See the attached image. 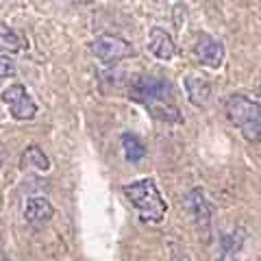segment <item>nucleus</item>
<instances>
[{"mask_svg": "<svg viewBox=\"0 0 261 261\" xmlns=\"http://www.w3.org/2000/svg\"><path fill=\"white\" fill-rule=\"evenodd\" d=\"M174 89L170 81L152 74H137L128 83V98L146 107L163 122H181V111L172 100Z\"/></svg>", "mask_w": 261, "mask_h": 261, "instance_id": "1", "label": "nucleus"}, {"mask_svg": "<svg viewBox=\"0 0 261 261\" xmlns=\"http://www.w3.org/2000/svg\"><path fill=\"white\" fill-rule=\"evenodd\" d=\"M122 194L146 222H161L166 218L168 205L152 178H137L133 183L122 185Z\"/></svg>", "mask_w": 261, "mask_h": 261, "instance_id": "2", "label": "nucleus"}, {"mask_svg": "<svg viewBox=\"0 0 261 261\" xmlns=\"http://www.w3.org/2000/svg\"><path fill=\"white\" fill-rule=\"evenodd\" d=\"M224 113L248 142H261V105L244 94H231L224 100Z\"/></svg>", "mask_w": 261, "mask_h": 261, "instance_id": "3", "label": "nucleus"}, {"mask_svg": "<svg viewBox=\"0 0 261 261\" xmlns=\"http://www.w3.org/2000/svg\"><path fill=\"white\" fill-rule=\"evenodd\" d=\"M92 53L105 65H111V63H118L122 59H126V57H130L135 53V48L130 42H126L124 37L105 33V35H98L92 42Z\"/></svg>", "mask_w": 261, "mask_h": 261, "instance_id": "4", "label": "nucleus"}, {"mask_svg": "<svg viewBox=\"0 0 261 261\" xmlns=\"http://www.w3.org/2000/svg\"><path fill=\"white\" fill-rule=\"evenodd\" d=\"M3 102L9 107V113H11V118L13 120H20V122H24V120H33L37 116V105H35V100L31 98V94H29V89L24 87V85H20V83H15V85H9L3 92Z\"/></svg>", "mask_w": 261, "mask_h": 261, "instance_id": "5", "label": "nucleus"}, {"mask_svg": "<svg viewBox=\"0 0 261 261\" xmlns=\"http://www.w3.org/2000/svg\"><path fill=\"white\" fill-rule=\"evenodd\" d=\"M194 53H196V57H198V61L209 65V68H220V65L224 63V57H226L224 44L220 42L218 37L209 35V33H200Z\"/></svg>", "mask_w": 261, "mask_h": 261, "instance_id": "6", "label": "nucleus"}, {"mask_svg": "<svg viewBox=\"0 0 261 261\" xmlns=\"http://www.w3.org/2000/svg\"><path fill=\"white\" fill-rule=\"evenodd\" d=\"M185 205H187V209H190V214L194 218L196 226H198V231L205 235V240H209V235H211V207L205 200V194H202L200 190H192L185 198Z\"/></svg>", "mask_w": 261, "mask_h": 261, "instance_id": "7", "label": "nucleus"}, {"mask_svg": "<svg viewBox=\"0 0 261 261\" xmlns=\"http://www.w3.org/2000/svg\"><path fill=\"white\" fill-rule=\"evenodd\" d=\"M148 50L154 59L172 61L174 55H176V44L168 31H163L161 27H152L150 35H148Z\"/></svg>", "mask_w": 261, "mask_h": 261, "instance_id": "8", "label": "nucleus"}, {"mask_svg": "<svg viewBox=\"0 0 261 261\" xmlns=\"http://www.w3.org/2000/svg\"><path fill=\"white\" fill-rule=\"evenodd\" d=\"M55 216V207L53 202L44 198V196H33V198L27 200V207H24V218H27V222L31 224H46L50 222V218Z\"/></svg>", "mask_w": 261, "mask_h": 261, "instance_id": "9", "label": "nucleus"}, {"mask_svg": "<svg viewBox=\"0 0 261 261\" xmlns=\"http://www.w3.org/2000/svg\"><path fill=\"white\" fill-rule=\"evenodd\" d=\"M183 87L187 94V100H190L194 107H205L211 98V85L205 76H194L187 74L183 76Z\"/></svg>", "mask_w": 261, "mask_h": 261, "instance_id": "10", "label": "nucleus"}, {"mask_svg": "<svg viewBox=\"0 0 261 261\" xmlns=\"http://www.w3.org/2000/svg\"><path fill=\"white\" fill-rule=\"evenodd\" d=\"M244 240H246V231L244 228H233V231L224 233L220 238V257L216 261H240V250L244 246Z\"/></svg>", "mask_w": 261, "mask_h": 261, "instance_id": "11", "label": "nucleus"}, {"mask_svg": "<svg viewBox=\"0 0 261 261\" xmlns=\"http://www.w3.org/2000/svg\"><path fill=\"white\" fill-rule=\"evenodd\" d=\"M20 163L22 168H31V170H37V172H48L50 170V157L37 144L27 146V150L22 152Z\"/></svg>", "mask_w": 261, "mask_h": 261, "instance_id": "12", "label": "nucleus"}, {"mask_svg": "<svg viewBox=\"0 0 261 261\" xmlns=\"http://www.w3.org/2000/svg\"><path fill=\"white\" fill-rule=\"evenodd\" d=\"M120 142H122V150H124L126 161L140 163L146 157V146H144V142L135 133H124L120 137Z\"/></svg>", "mask_w": 261, "mask_h": 261, "instance_id": "13", "label": "nucleus"}, {"mask_svg": "<svg viewBox=\"0 0 261 261\" xmlns=\"http://www.w3.org/2000/svg\"><path fill=\"white\" fill-rule=\"evenodd\" d=\"M24 48L22 37L18 35V31L11 29L9 24L0 22V50L5 53H20Z\"/></svg>", "mask_w": 261, "mask_h": 261, "instance_id": "14", "label": "nucleus"}, {"mask_svg": "<svg viewBox=\"0 0 261 261\" xmlns=\"http://www.w3.org/2000/svg\"><path fill=\"white\" fill-rule=\"evenodd\" d=\"M15 74V63L9 59V57L0 55V79H7V76H13Z\"/></svg>", "mask_w": 261, "mask_h": 261, "instance_id": "15", "label": "nucleus"}, {"mask_svg": "<svg viewBox=\"0 0 261 261\" xmlns=\"http://www.w3.org/2000/svg\"><path fill=\"white\" fill-rule=\"evenodd\" d=\"M0 261H9V259H7V255H5L3 250H0Z\"/></svg>", "mask_w": 261, "mask_h": 261, "instance_id": "16", "label": "nucleus"}]
</instances>
